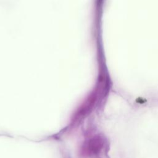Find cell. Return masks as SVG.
Here are the masks:
<instances>
[{
  "label": "cell",
  "mask_w": 158,
  "mask_h": 158,
  "mask_svg": "<svg viewBox=\"0 0 158 158\" xmlns=\"http://www.w3.org/2000/svg\"><path fill=\"white\" fill-rule=\"evenodd\" d=\"M104 141L101 137L96 136L91 139L86 144V149L89 154H98L102 149Z\"/></svg>",
  "instance_id": "cell-1"
}]
</instances>
